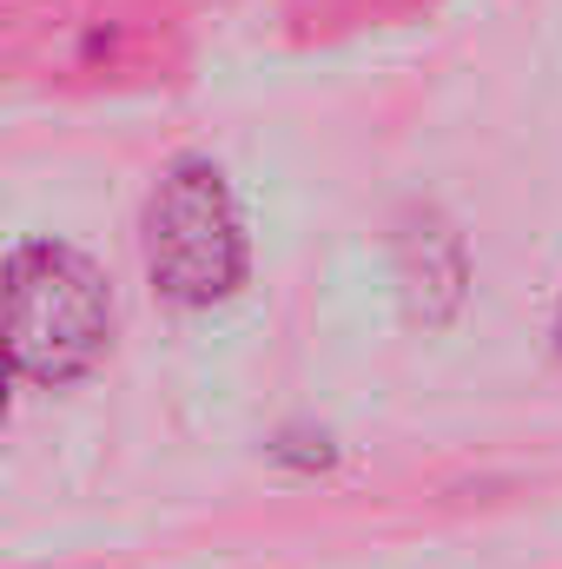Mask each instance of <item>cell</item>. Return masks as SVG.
Instances as JSON below:
<instances>
[{
	"label": "cell",
	"instance_id": "obj_1",
	"mask_svg": "<svg viewBox=\"0 0 562 569\" xmlns=\"http://www.w3.org/2000/svg\"><path fill=\"white\" fill-rule=\"evenodd\" d=\"M113 331L100 272L67 246H20L7 266V351L33 385L80 378Z\"/></svg>",
	"mask_w": 562,
	"mask_h": 569
},
{
	"label": "cell",
	"instance_id": "obj_2",
	"mask_svg": "<svg viewBox=\"0 0 562 569\" xmlns=\"http://www.w3.org/2000/svg\"><path fill=\"white\" fill-rule=\"evenodd\" d=\"M145 272L179 305H212L245 272L239 206L205 159H179L145 206Z\"/></svg>",
	"mask_w": 562,
	"mask_h": 569
},
{
	"label": "cell",
	"instance_id": "obj_3",
	"mask_svg": "<svg viewBox=\"0 0 562 569\" xmlns=\"http://www.w3.org/2000/svg\"><path fill=\"white\" fill-rule=\"evenodd\" d=\"M556 338H562V318H556Z\"/></svg>",
	"mask_w": 562,
	"mask_h": 569
}]
</instances>
